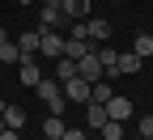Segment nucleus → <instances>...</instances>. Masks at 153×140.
Listing matches in <instances>:
<instances>
[{
  "label": "nucleus",
  "mask_w": 153,
  "mask_h": 140,
  "mask_svg": "<svg viewBox=\"0 0 153 140\" xmlns=\"http://www.w3.org/2000/svg\"><path fill=\"white\" fill-rule=\"evenodd\" d=\"M140 136H145V140H153V115H145V119H140Z\"/></svg>",
  "instance_id": "nucleus-22"
},
{
  "label": "nucleus",
  "mask_w": 153,
  "mask_h": 140,
  "mask_svg": "<svg viewBox=\"0 0 153 140\" xmlns=\"http://www.w3.org/2000/svg\"><path fill=\"white\" fill-rule=\"evenodd\" d=\"M64 17L68 21H89V0H64Z\"/></svg>",
  "instance_id": "nucleus-10"
},
{
  "label": "nucleus",
  "mask_w": 153,
  "mask_h": 140,
  "mask_svg": "<svg viewBox=\"0 0 153 140\" xmlns=\"http://www.w3.org/2000/svg\"><path fill=\"white\" fill-rule=\"evenodd\" d=\"M132 51H136L140 59H149V55H153V34H136V43H132Z\"/></svg>",
  "instance_id": "nucleus-20"
},
{
  "label": "nucleus",
  "mask_w": 153,
  "mask_h": 140,
  "mask_svg": "<svg viewBox=\"0 0 153 140\" xmlns=\"http://www.w3.org/2000/svg\"><path fill=\"white\" fill-rule=\"evenodd\" d=\"M43 4H55V9H64V0H43Z\"/></svg>",
  "instance_id": "nucleus-26"
},
{
  "label": "nucleus",
  "mask_w": 153,
  "mask_h": 140,
  "mask_svg": "<svg viewBox=\"0 0 153 140\" xmlns=\"http://www.w3.org/2000/svg\"><path fill=\"white\" fill-rule=\"evenodd\" d=\"M89 81H81V76H72V81H64V98L68 102H89Z\"/></svg>",
  "instance_id": "nucleus-6"
},
{
  "label": "nucleus",
  "mask_w": 153,
  "mask_h": 140,
  "mask_svg": "<svg viewBox=\"0 0 153 140\" xmlns=\"http://www.w3.org/2000/svg\"><path fill=\"white\" fill-rule=\"evenodd\" d=\"M106 115L115 119V123H128V119H132V98H111V102H106Z\"/></svg>",
  "instance_id": "nucleus-8"
},
{
  "label": "nucleus",
  "mask_w": 153,
  "mask_h": 140,
  "mask_svg": "<svg viewBox=\"0 0 153 140\" xmlns=\"http://www.w3.org/2000/svg\"><path fill=\"white\" fill-rule=\"evenodd\" d=\"M34 93H38V98H43V102H47V110H51V115H64V106H68V98H64V85L55 81V76H43V81L34 85Z\"/></svg>",
  "instance_id": "nucleus-1"
},
{
  "label": "nucleus",
  "mask_w": 153,
  "mask_h": 140,
  "mask_svg": "<svg viewBox=\"0 0 153 140\" xmlns=\"http://www.w3.org/2000/svg\"><path fill=\"white\" fill-rule=\"evenodd\" d=\"M85 38H89V43H106V38H111V21L89 17V21H85Z\"/></svg>",
  "instance_id": "nucleus-9"
},
{
  "label": "nucleus",
  "mask_w": 153,
  "mask_h": 140,
  "mask_svg": "<svg viewBox=\"0 0 153 140\" xmlns=\"http://www.w3.org/2000/svg\"><path fill=\"white\" fill-rule=\"evenodd\" d=\"M4 127H13V132H22V127H26V110L17 106V102L4 106Z\"/></svg>",
  "instance_id": "nucleus-15"
},
{
  "label": "nucleus",
  "mask_w": 153,
  "mask_h": 140,
  "mask_svg": "<svg viewBox=\"0 0 153 140\" xmlns=\"http://www.w3.org/2000/svg\"><path fill=\"white\" fill-rule=\"evenodd\" d=\"M0 140H22V136H17L13 127H4V132H0Z\"/></svg>",
  "instance_id": "nucleus-24"
},
{
  "label": "nucleus",
  "mask_w": 153,
  "mask_h": 140,
  "mask_svg": "<svg viewBox=\"0 0 153 140\" xmlns=\"http://www.w3.org/2000/svg\"><path fill=\"white\" fill-rule=\"evenodd\" d=\"M94 51H98V59H102V76L115 81V76H119V68H115V64H119V51H115V47H94Z\"/></svg>",
  "instance_id": "nucleus-7"
},
{
  "label": "nucleus",
  "mask_w": 153,
  "mask_h": 140,
  "mask_svg": "<svg viewBox=\"0 0 153 140\" xmlns=\"http://www.w3.org/2000/svg\"><path fill=\"white\" fill-rule=\"evenodd\" d=\"M64 132H68V127H64L60 115H47V119H43V140H64Z\"/></svg>",
  "instance_id": "nucleus-13"
},
{
  "label": "nucleus",
  "mask_w": 153,
  "mask_h": 140,
  "mask_svg": "<svg viewBox=\"0 0 153 140\" xmlns=\"http://www.w3.org/2000/svg\"><path fill=\"white\" fill-rule=\"evenodd\" d=\"M55 26H72L64 9H55V4H43V30H55Z\"/></svg>",
  "instance_id": "nucleus-14"
},
{
  "label": "nucleus",
  "mask_w": 153,
  "mask_h": 140,
  "mask_svg": "<svg viewBox=\"0 0 153 140\" xmlns=\"http://www.w3.org/2000/svg\"><path fill=\"white\" fill-rule=\"evenodd\" d=\"M0 64H9V68H17V64H22V47H17L13 38H9L4 47H0Z\"/></svg>",
  "instance_id": "nucleus-18"
},
{
  "label": "nucleus",
  "mask_w": 153,
  "mask_h": 140,
  "mask_svg": "<svg viewBox=\"0 0 153 140\" xmlns=\"http://www.w3.org/2000/svg\"><path fill=\"white\" fill-rule=\"evenodd\" d=\"M43 30V26H38ZM38 51H43L47 59H60L64 55V34H55V30H43V43H38Z\"/></svg>",
  "instance_id": "nucleus-4"
},
{
  "label": "nucleus",
  "mask_w": 153,
  "mask_h": 140,
  "mask_svg": "<svg viewBox=\"0 0 153 140\" xmlns=\"http://www.w3.org/2000/svg\"><path fill=\"white\" fill-rule=\"evenodd\" d=\"M4 43H9V30H4V26H0V47H4Z\"/></svg>",
  "instance_id": "nucleus-25"
},
{
  "label": "nucleus",
  "mask_w": 153,
  "mask_h": 140,
  "mask_svg": "<svg viewBox=\"0 0 153 140\" xmlns=\"http://www.w3.org/2000/svg\"><path fill=\"white\" fill-rule=\"evenodd\" d=\"M76 76H81V81H102V59H98V51H89V55H81L76 59Z\"/></svg>",
  "instance_id": "nucleus-3"
},
{
  "label": "nucleus",
  "mask_w": 153,
  "mask_h": 140,
  "mask_svg": "<svg viewBox=\"0 0 153 140\" xmlns=\"http://www.w3.org/2000/svg\"><path fill=\"white\" fill-rule=\"evenodd\" d=\"M111 98H115V93H111V81H106V76H102V81H94V89H89V102H102V106H106Z\"/></svg>",
  "instance_id": "nucleus-19"
},
{
  "label": "nucleus",
  "mask_w": 153,
  "mask_h": 140,
  "mask_svg": "<svg viewBox=\"0 0 153 140\" xmlns=\"http://www.w3.org/2000/svg\"><path fill=\"white\" fill-rule=\"evenodd\" d=\"M17 4H34V0H17Z\"/></svg>",
  "instance_id": "nucleus-27"
},
{
  "label": "nucleus",
  "mask_w": 153,
  "mask_h": 140,
  "mask_svg": "<svg viewBox=\"0 0 153 140\" xmlns=\"http://www.w3.org/2000/svg\"><path fill=\"white\" fill-rule=\"evenodd\" d=\"M72 76H76V59H68V55H60V59H55V81H72Z\"/></svg>",
  "instance_id": "nucleus-17"
},
{
  "label": "nucleus",
  "mask_w": 153,
  "mask_h": 140,
  "mask_svg": "<svg viewBox=\"0 0 153 140\" xmlns=\"http://www.w3.org/2000/svg\"><path fill=\"white\" fill-rule=\"evenodd\" d=\"M13 43L22 47V59H26V55H34V51H38V43H43V30H30V34H17Z\"/></svg>",
  "instance_id": "nucleus-11"
},
{
  "label": "nucleus",
  "mask_w": 153,
  "mask_h": 140,
  "mask_svg": "<svg viewBox=\"0 0 153 140\" xmlns=\"http://www.w3.org/2000/svg\"><path fill=\"white\" fill-rule=\"evenodd\" d=\"M115 68H119V76H132V72H140V68H145V59H140L136 51H123V55H119V64H115Z\"/></svg>",
  "instance_id": "nucleus-12"
},
{
  "label": "nucleus",
  "mask_w": 153,
  "mask_h": 140,
  "mask_svg": "<svg viewBox=\"0 0 153 140\" xmlns=\"http://www.w3.org/2000/svg\"><path fill=\"white\" fill-rule=\"evenodd\" d=\"M89 51H94V43L72 26V34H64V55H68V59H81V55H89Z\"/></svg>",
  "instance_id": "nucleus-2"
},
{
  "label": "nucleus",
  "mask_w": 153,
  "mask_h": 140,
  "mask_svg": "<svg viewBox=\"0 0 153 140\" xmlns=\"http://www.w3.org/2000/svg\"><path fill=\"white\" fill-rule=\"evenodd\" d=\"M17 76H22V85H26V89H34L38 81H43V68L34 64V55H26L22 64H17Z\"/></svg>",
  "instance_id": "nucleus-5"
},
{
  "label": "nucleus",
  "mask_w": 153,
  "mask_h": 140,
  "mask_svg": "<svg viewBox=\"0 0 153 140\" xmlns=\"http://www.w3.org/2000/svg\"><path fill=\"white\" fill-rule=\"evenodd\" d=\"M106 119H111V115H106V106H102V102H89V106H85V123H89V127H98V132H102Z\"/></svg>",
  "instance_id": "nucleus-16"
},
{
  "label": "nucleus",
  "mask_w": 153,
  "mask_h": 140,
  "mask_svg": "<svg viewBox=\"0 0 153 140\" xmlns=\"http://www.w3.org/2000/svg\"><path fill=\"white\" fill-rule=\"evenodd\" d=\"M102 136H106V140H123V123L106 119V123H102Z\"/></svg>",
  "instance_id": "nucleus-21"
},
{
  "label": "nucleus",
  "mask_w": 153,
  "mask_h": 140,
  "mask_svg": "<svg viewBox=\"0 0 153 140\" xmlns=\"http://www.w3.org/2000/svg\"><path fill=\"white\" fill-rule=\"evenodd\" d=\"M132 140H145V136H132Z\"/></svg>",
  "instance_id": "nucleus-29"
},
{
  "label": "nucleus",
  "mask_w": 153,
  "mask_h": 140,
  "mask_svg": "<svg viewBox=\"0 0 153 140\" xmlns=\"http://www.w3.org/2000/svg\"><path fill=\"white\" fill-rule=\"evenodd\" d=\"M64 140H85V132H76V127H68V132H64Z\"/></svg>",
  "instance_id": "nucleus-23"
},
{
  "label": "nucleus",
  "mask_w": 153,
  "mask_h": 140,
  "mask_svg": "<svg viewBox=\"0 0 153 140\" xmlns=\"http://www.w3.org/2000/svg\"><path fill=\"white\" fill-rule=\"evenodd\" d=\"M0 132H4V115H0Z\"/></svg>",
  "instance_id": "nucleus-28"
}]
</instances>
